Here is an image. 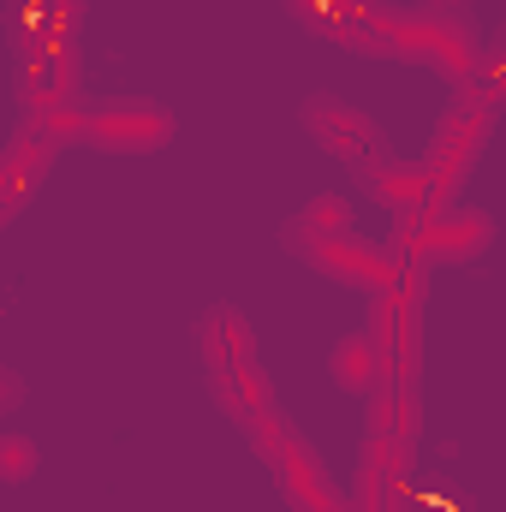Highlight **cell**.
I'll return each instance as SVG.
<instances>
[{
  "label": "cell",
  "mask_w": 506,
  "mask_h": 512,
  "mask_svg": "<svg viewBox=\"0 0 506 512\" xmlns=\"http://www.w3.org/2000/svg\"><path fill=\"white\" fill-rule=\"evenodd\" d=\"M30 471H36V441L6 435V441H0V477H6V483H30Z\"/></svg>",
  "instance_id": "52a82bcc"
},
{
  "label": "cell",
  "mask_w": 506,
  "mask_h": 512,
  "mask_svg": "<svg viewBox=\"0 0 506 512\" xmlns=\"http://www.w3.org/2000/svg\"><path fill=\"white\" fill-rule=\"evenodd\" d=\"M423 6H429V12H447V18H453V12H465L471 0H423Z\"/></svg>",
  "instance_id": "30bf717a"
},
{
  "label": "cell",
  "mask_w": 506,
  "mask_h": 512,
  "mask_svg": "<svg viewBox=\"0 0 506 512\" xmlns=\"http://www.w3.org/2000/svg\"><path fill=\"white\" fill-rule=\"evenodd\" d=\"M489 215H477V209H459V215H441V221H429L423 227V239H417V251L435 256V262H459V256H477L489 245Z\"/></svg>",
  "instance_id": "277c9868"
},
{
  "label": "cell",
  "mask_w": 506,
  "mask_h": 512,
  "mask_svg": "<svg viewBox=\"0 0 506 512\" xmlns=\"http://www.w3.org/2000/svg\"><path fill=\"white\" fill-rule=\"evenodd\" d=\"M298 221H304V227H316V233H352V209H346L340 197H316Z\"/></svg>",
  "instance_id": "ba28073f"
},
{
  "label": "cell",
  "mask_w": 506,
  "mask_h": 512,
  "mask_svg": "<svg viewBox=\"0 0 506 512\" xmlns=\"http://www.w3.org/2000/svg\"><path fill=\"white\" fill-rule=\"evenodd\" d=\"M364 179H370V191L387 197L393 209H411V203L429 191V179H423V173H411V167H399V161H376V167H364Z\"/></svg>",
  "instance_id": "8992f818"
},
{
  "label": "cell",
  "mask_w": 506,
  "mask_h": 512,
  "mask_svg": "<svg viewBox=\"0 0 506 512\" xmlns=\"http://www.w3.org/2000/svg\"><path fill=\"white\" fill-rule=\"evenodd\" d=\"M84 137L102 143V149H161L173 137L167 108L155 102H102V108H84Z\"/></svg>",
  "instance_id": "3957f363"
},
{
  "label": "cell",
  "mask_w": 506,
  "mask_h": 512,
  "mask_svg": "<svg viewBox=\"0 0 506 512\" xmlns=\"http://www.w3.org/2000/svg\"><path fill=\"white\" fill-rule=\"evenodd\" d=\"M304 126H310V137H316L322 149H334V155L352 161L358 173L376 167V161H393L387 137H381L358 108H346V102H334V96H310V102H304Z\"/></svg>",
  "instance_id": "7a4b0ae2"
},
{
  "label": "cell",
  "mask_w": 506,
  "mask_h": 512,
  "mask_svg": "<svg viewBox=\"0 0 506 512\" xmlns=\"http://www.w3.org/2000/svg\"><path fill=\"white\" fill-rule=\"evenodd\" d=\"M0 393H6L0 405H18V393H24V376H18V370H0Z\"/></svg>",
  "instance_id": "9c48e42d"
},
{
  "label": "cell",
  "mask_w": 506,
  "mask_h": 512,
  "mask_svg": "<svg viewBox=\"0 0 506 512\" xmlns=\"http://www.w3.org/2000/svg\"><path fill=\"white\" fill-rule=\"evenodd\" d=\"M280 245H286V251H298L310 268H322V274L346 280V286H387V280H393L387 256H376L370 245H352L346 233H316V227L292 221V227L280 233Z\"/></svg>",
  "instance_id": "6da1fadb"
},
{
  "label": "cell",
  "mask_w": 506,
  "mask_h": 512,
  "mask_svg": "<svg viewBox=\"0 0 506 512\" xmlns=\"http://www.w3.org/2000/svg\"><path fill=\"white\" fill-rule=\"evenodd\" d=\"M328 370H334V382L346 387V393H370V387H376V370H381L376 340H364V334L340 340V346H334V358H328Z\"/></svg>",
  "instance_id": "5b68a950"
}]
</instances>
